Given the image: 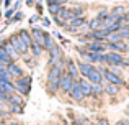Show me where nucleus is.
Masks as SVG:
<instances>
[{
    "label": "nucleus",
    "instance_id": "obj_35",
    "mask_svg": "<svg viewBox=\"0 0 129 125\" xmlns=\"http://www.w3.org/2000/svg\"><path fill=\"white\" fill-rule=\"evenodd\" d=\"M49 3H57V5H62V3H67L69 0H47Z\"/></svg>",
    "mask_w": 129,
    "mask_h": 125
},
{
    "label": "nucleus",
    "instance_id": "obj_31",
    "mask_svg": "<svg viewBox=\"0 0 129 125\" xmlns=\"http://www.w3.org/2000/svg\"><path fill=\"white\" fill-rule=\"evenodd\" d=\"M108 15H110V12H108V10H105V8H103V10H100V12H98V13H96V18H100V20H101V22H103V20H105V18H106V16H108Z\"/></svg>",
    "mask_w": 129,
    "mask_h": 125
},
{
    "label": "nucleus",
    "instance_id": "obj_25",
    "mask_svg": "<svg viewBox=\"0 0 129 125\" xmlns=\"http://www.w3.org/2000/svg\"><path fill=\"white\" fill-rule=\"evenodd\" d=\"M62 8H64L62 5H57V3H49V12H51V15H54V16L59 15Z\"/></svg>",
    "mask_w": 129,
    "mask_h": 125
},
{
    "label": "nucleus",
    "instance_id": "obj_11",
    "mask_svg": "<svg viewBox=\"0 0 129 125\" xmlns=\"http://www.w3.org/2000/svg\"><path fill=\"white\" fill-rule=\"evenodd\" d=\"M8 41L12 43V46H13V48H15L18 53H26V49H28V48H26V46L23 45L21 41H20L18 35H13V36H10V40H8Z\"/></svg>",
    "mask_w": 129,
    "mask_h": 125
},
{
    "label": "nucleus",
    "instance_id": "obj_27",
    "mask_svg": "<svg viewBox=\"0 0 129 125\" xmlns=\"http://www.w3.org/2000/svg\"><path fill=\"white\" fill-rule=\"evenodd\" d=\"M108 69L111 71L113 74H116V76H121V77H124V69L121 66H106Z\"/></svg>",
    "mask_w": 129,
    "mask_h": 125
},
{
    "label": "nucleus",
    "instance_id": "obj_20",
    "mask_svg": "<svg viewBox=\"0 0 129 125\" xmlns=\"http://www.w3.org/2000/svg\"><path fill=\"white\" fill-rule=\"evenodd\" d=\"M100 28H101V20L100 18L95 16V18H91L90 22H88V30H90V31H95V30H100Z\"/></svg>",
    "mask_w": 129,
    "mask_h": 125
},
{
    "label": "nucleus",
    "instance_id": "obj_3",
    "mask_svg": "<svg viewBox=\"0 0 129 125\" xmlns=\"http://www.w3.org/2000/svg\"><path fill=\"white\" fill-rule=\"evenodd\" d=\"M106 66H121L124 61V55L116 51H106Z\"/></svg>",
    "mask_w": 129,
    "mask_h": 125
},
{
    "label": "nucleus",
    "instance_id": "obj_29",
    "mask_svg": "<svg viewBox=\"0 0 129 125\" xmlns=\"http://www.w3.org/2000/svg\"><path fill=\"white\" fill-rule=\"evenodd\" d=\"M8 100L12 102V105H15V107H18L20 104H21V97H18V96H12V97H8Z\"/></svg>",
    "mask_w": 129,
    "mask_h": 125
},
{
    "label": "nucleus",
    "instance_id": "obj_22",
    "mask_svg": "<svg viewBox=\"0 0 129 125\" xmlns=\"http://www.w3.org/2000/svg\"><path fill=\"white\" fill-rule=\"evenodd\" d=\"M59 56H60V53H59V48H56V46H52V48L49 49V58H51V63H56L59 61Z\"/></svg>",
    "mask_w": 129,
    "mask_h": 125
},
{
    "label": "nucleus",
    "instance_id": "obj_18",
    "mask_svg": "<svg viewBox=\"0 0 129 125\" xmlns=\"http://www.w3.org/2000/svg\"><path fill=\"white\" fill-rule=\"evenodd\" d=\"M2 46L5 48V51L8 53V56H10L12 59H16V58H18V51H16V49L12 46V43H10V41H5V43H2Z\"/></svg>",
    "mask_w": 129,
    "mask_h": 125
},
{
    "label": "nucleus",
    "instance_id": "obj_33",
    "mask_svg": "<svg viewBox=\"0 0 129 125\" xmlns=\"http://www.w3.org/2000/svg\"><path fill=\"white\" fill-rule=\"evenodd\" d=\"M121 67L123 69H129V56H124V61L121 64Z\"/></svg>",
    "mask_w": 129,
    "mask_h": 125
},
{
    "label": "nucleus",
    "instance_id": "obj_6",
    "mask_svg": "<svg viewBox=\"0 0 129 125\" xmlns=\"http://www.w3.org/2000/svg\"><path fill=\"white\" fill-rule=\"evenodd\" d=\"M85 49L90 53H106V43H98V41H90L85 45Z\"/></svg>",
    "mask_w": 129,
    "mask_h": 125
},
{
    "label": "nucleus",
    "instance_id": "obj_14",
    "mask_svg": "<svg viewBox=\"0 0 129 125\" xmlns=\"http://www.w3.org/2000/svg\"><path fill=\"white\" fill-rule=\"evenodd\" d=\"M77 67H79V73L82 74L83 77H87L88 74H90V71L93 69V64H90V63H87V61H80L79 64H77Z\"/></svg>",
    "mask_w": 129,
    "mask_h": 125
},
{
    "label": "nucleus",
    "instance_id": "obj_26",
    "mask_svg": "<svg viewBox=\"0 0 129 125\" xmlns=\"http://www.w3.org/2000/svg\"><path fill=\"white\" fill-rule=\"evenodd\" d=\"M0 59H2L5 64H8V63H12V58L8 56V53L5 51V48H3L2 45H0Z\"/></svg>",
    "mask_w": 129,
    "mask_h": 125
},
{
    "label": "nucleus",
    "instance_id": "obj_36",
    "mask_svg": "<svg viewBox=\"0 0 129 125\" xmlns=\"http://www.w3.org/2000/svg\"><path fill=\"white\" fill-rule=\"evenodd\" d=\"M2 67H5V63H3L2 59H0V69H2Z\"/></svg>",
    "mask_w": 129,
    "mask_h": 125
},
{
    "label": "nucleus",
    "instance_id": "obj_15",
    "mask_svg": "<svg viewBox=\"0 0 129 125\" xmlns=\"http://www.w3.org/2000/svg\"><path fill=\"white\" fill-rule=\"evenodd\" d=\"M33 36H35V41L38 43V45L41 46V48H44V43H46V38H47L46 33L39 31L38 28H33Z\"/></svg>",
    "mask_w": 129,
    "mask_h": 125
},
{
    "label": "nucleus",
    "instance_id": "obj_37",
    "mask_svg": "<svg viewBox=\"0 0 129 125\" xmlns=\"http://www.w3.org/2000/svg\"><path fill=\"white\" fill-rule=\"evenodd\" d=\"M124 86H126L127 89H129V77H127V79H126V84H124Z\"/></svg>",
    "mask_w": 129,
    "mask_h": 125
},
{
    "label": "nucleus",
    "instance_id": "obj_4",
    "mask_svg": "<svg viewBox=\"0 0 129 125\" xmlns=\"http://www.w3.org/2000/svg\"><path fill=\"white\" fill-rule=\"evenodd\" d=\"M74 82H75L74 77H70L67 73H62V76H60V79H59V89L64 91L66 94H69L70 89H72V86H74Z\"/></svg>",
    "mask_w": 129,
    "mask_h": 125
},
{
    "label": "nucleus",
    "instance_id": "obj_41",
    "mask_svg": "<svg viewBox=\"0 0 129 125\" xmlns=\"http://www.w3.org/2000/svg\"><path fill=\"white\" fill-rule=\"evenodd\" d=\"M127 114H129V107H127Z\"/></svg>",
    "mask_w": 129,
    "mask_h": 125
},
{
    "label": "nucleus",
    "instance_id": "obj_12",
    "mask_svg": "<svg viewBox=\"0 0 129 125\" xmlns=\"http://www.w3.org/2000/svg\"><path fill=\"white\" fill-rule=\"evenodd\" d=\"M105 96V84H91V97L101 99Z\"/></svg>",
    "mask_w": 129,
    "mask_h": 125
},
{
    "label": "nucleus",
    "instance_id": "obj_21",
    "mask_svg": "<svg viewBox=\"0 0 129 125\" xmlns=\"http://www.w3.org/2000/svg\"><path fill=\"white\" fill-rule=\"evenodd\" d=\"M121 40H123V36L118 31H114V33H110V35L105 38V43H118V41H121Z\"/></svg>",
    "mask_w": 129,
    "mask_h": 125
},
{
    "label": "nucleus",
    "instance_id": "obj_24",
    "mask_svg": "<svg viewBox=\"0 0 129 125\" xmlns=\"http://www.w3.org/2000/svg\"><path fill=\"white\" fill-rule=\"evenodd\" d=\"M0 87H2L7 94H13V92H15V86L12 84V81H8V82H2V84H0Z\"/></svg>",
    "mask_w": 129,
    "mask_h": 125
},
{
    "label": "nucleus",
    "instance_id": "obj_32",
    "mask_svg": "<svg viewBox=\"0 0 129 125\" xmlns=\"http://www.w3.org/2000/svg\"><path fill=\"white\" fill-rule=\"evenodd\" d=\"M96 125H110V120H108L106 117H100V119L96 120Z\"/></svg>",
    "mask_w": 129,
    "mask_h": 125
},
{
    "label": "nucleus",
    "instance_id": "obj_17",
    "mask_svg": "<svg viewBox=\"0 0 129 125\" xmlns=\"http://www.w3.org/2000/svg\"><path fill=\"white\" fill-rule=\"evenodd\" d=\"M18 38H20V41L23 43V45L26 46V48H29V46H31V36L28 35V31H26V30H21V31L18 33Z\"/></svg>",
    "mask_w": 129,
    "mask_h": 125
},
{
    "label": "nucleus",
    "instance_id": "obj_43",
    "mask_svg": "<svg viewBox=\"0 0 129 125\" xmlns=\"http://www.w3.org/2000/svg\"><path fill=\"white\" fill-rule=\"evenodd\" d=\"M0 114H2V110H0Z\"/></svg>",
    "mask_w": 129,
    "mask_h": 125
},
{
    "label": "nucleus",
    "instance_id": "obj_38",
    "mask_svg": "<svg viewBox=\"0 0 129 125\" xmlns=\"http://www.w3.org/2000/svg\"><path fill=\"white\" fill-rule=\"evenodd\" d=\"M74 125H83V123H82V122H75Z\"/></svg>",
    "mask_w": 129,
    "mask_h": 125
},
{
    "label": "nucleus",
    "instance_id": "obj_13",
    "mask_svg": "<svg viewBox=\"0 0 129 125\" xmlns=\"http://www.w3.org/2000/svg\"><path fill=\"white\" fill-rule=\"evenodd\" d=\"M7 71L10 73V76H16V77H23V69L15 63H8L7 64Z\"/></svg>",
    "mask_w": 129,
    "mask_h": 125
},
{
    "label": "nucleus",
    "instance_id": "obj_28",
    "mask_svg": "<svg viewBox=\"0 0 129 125\" xmlns=\"http://www.w3.org/2000/svg\"><path fill=\"white\" fill-rule=\"evenodd\" d=\"M70 12H72V18H80V16H83V8H82V7L72 8Z\"/></svg>",
    "mask_w": 129,
    "mask_h": 125
},
{
    "label": "nucleus",
    "instance_id": "obj_10",
    "mask_svg": "<svg viewBox=\"0 0 129 125\" xmlns=\"http://www.w3.org/2000/svg\"><path fill=\"white\" fill-rule=\"evenodd\" d=\"M105 94L110 97H116L121 94V86H116V84H105Z\"/></svg>",
    "mask_w": 129,
    "mask_h": 125
},
{
    "label": "nucleus",
    "instance_id": "obj_7",
    "mask_svg": "<svg viewBox=\"0 0 129 125\" xmlns=\"http://www.w3.org/2000/svg\"><path fill=\"white\" fill-rule=\"evenodd\" d=\"M15 87L20 94L26 96V94L29 92V77H21V79H18L16 84H15Z\"/></svg>",
    "mask_w": 129,
    "mask_h": 125
},
{
    "label": "nucleus",
    "instance_id": "obj_34",
    "mask_svg": "<svg viewBox=\"0 0 129 125\" xmlns=\"http://www.w3.org/2000/svg\"><path fill=\"white\" fill-rule=\"evenodd\" d=\"M114 125H129V119H119Z\"/></svg>",
    "mask_w": 129,
    "mask_h": 125
},
{
    "label": "nucleus",
    "instance_id": "obj_42",
    "mask_svg": "<svg viewBox=\"0 0 129 125\" xmlns=\"http://www.w3.org/2000/svg\"><path fill=\"white\" fill-rule=\"evenodd\" d=\"M91 125H96V123H91Z\"/></svg>",
    "mask_w": 129,
    "mask_h": 125
},
{
    "label": "nucleus",
    "instance_id": "obj_5",
    "mask_svg": "<svg viewBox=\"0 0 129 125\" xmlns=\"http://www.w3.org/2000/svg\"><path fill=\"white\" fill-rule=\"evenodd\" d=\"M85 79L88 81L90 84H105V79H103V74L98 71V67L95 66L93 69L90 71V74L85 77Z\"/></svg>",
    "mask_w": 129,
    "mask_h": 125
},
{
    "label": "nucleus",
    "instance_id": "obj_30",
    "mask_svg": "<svg viewBox=\"0 0 129 125\" xmlns=\"http://www.w3.org/2000/svg\"><path fill=\"white\" fill-rule=\"evenodd\" d=\"M31 49H33V55L35 56H39V53H41V46L38 45V43H31Z\"/></svg>",
    "mask_w": 129,
    "mask_h": 125
},
{
    "label": "nucleus",
    "instance_id": "obj_8",
    "mask_svg": "<svg viewBox=\"0 0 129 125\" xmlns=\"http://www.w3.org/2000/svg\"><path fill=\"white\" fill-rule=\"evenodd\" d=\"M69 96L72 97L74 100H77V102H82L83 99H85V96H83V92H82V89H80V86H79V82H74V86H72V89H70V92H69Z\"/></svg>",
    "mask_w": 129,
    "mask_h": 125
},
{
    "label": "nucleus",
    "instance_id": "obj_16",
    "mask_svg": "<svg viewBox=\"0 0 129 125\" xmlns=\"http://www.w3.org/2000/svg\"><path fill=\"white\" fill-rule=\"evenodd\" d=\"M67 74H69L70 77H74V79H79L80 73H79V67H77V64L74 61H69V64H67Z\"/></svg>",
    "mask_w": 129,
    "mask_h": 125
},
{
    "label": "nucleus",
    "instance_id": "obj_23",
    "mask_svg": "<svg viewBox=\"0 0 129 125\" xmlns=\"http://www.w3.org/2000/svg\"><path fill=\"white\" fill-rule=\"evenodd\" d=\"M8 81H12V76H10V73L5 69V67H2V69H0V84L8 82Z\"/></svg>",
    "mask_w": 129,
    "mask_h": 125
},
{
    "label": "nucleus",
    "instance_id": "obj_39",
    "mask_svg": "<svg viewBox=\"0 0 129 125\" xmlns=\"http://www.w3.org/2000/svg\"><path fill=\"white\" fill-rule=\"evenodd\" d=\"M126 43H129V36H127V38H126Z\"/></svg>",
    "mask_w": 129,
    "mask_h": 125
},
{
    "label": "nucleus",
    "instance_id": "obj_44",
    "mask_svg": "<svg viewBox=\"0 0 129 125\" xmlns=\"http://www.w3.org/2000/svg\"><path fill=\"white\" fill-rule=\"evenodd\" d=\"M0 125H3V123H0Z\"/></svg>",
    "mask_w": 129,
    "mask_h": 125
},
{
    "label": "nucleus",
    "instance_id": "obj_2",
    "mask_svg": "<svg viewBox=\"0 0 129 125\" xmlns=\"http://www.w3.org/2000/svg\"><path fill=\"white\" fill-rule=\"evenodd\" d=\"M96 67H98V71H100V73L103 74L105 82H108V84H116V86H121V87H123L124 84H126V79H124V77L113 74V73H111V71L108 69L106 66H96Z\"/></svg>",
    "mask_w": 129,
    "mask_h": 125
},
{
    "label": "nucleus",
    "instance_id": "obj_1",
    "mask_svg": "<svg viewBox=\"0 0 129 125\" xmlns=\"http://www.w3.org/2000/svg\"><path fill=\"white\" fill-rule=\"evenodd\" d=\"M62 76V71H60V64H56L52 69L47 74V91L51 92H56L59 89V79Z\"/></svg>",
    "mask_w": 129,
    "mask_h": 125
},
{
    "label": "nucleus",
    "instance_id": "obj_40",
    "mask_svg": "<svg viewBox=\"0 0 129 125\" xmlns=\"http://www.w3.org/2000/svg\"><path fill=\"white\" fill-rule=\"evenodd\" d=\"M10 125H18V123H10Z\"/></svg>",
    "mask_w": 129,
    "mask_h": 125
},
{
    "label": "nucleus",
    "instance_id": "obj_9",
    "mask_svg": "<svg viewBox=\"0 0 129 125\" xmlns=\"http://www.w3.org/2000/svg\"><path fill=\"white\" fill-rule=\"evenodd\" d=\"M77 82H79V86H80V89H82L83 96H85V97H91V84L88 82L85 77H79Z\"/></svg>",
    "mask_w": 129,
    "mask_h": 125
},
{
    "label": "nucleus",
    "instance_id": "obj_19",
    "mask_svg": "<svg viewBox=\"0 0 129 125\" xmlns=\"http://www.w3.org/2000/svg\"><path fill=\"white\" fill-rule=\"evenodd\" d=\"M110 13L114 15V16H118V18H121V16L126 15V7L124 5H116V7H113V8L110 10Z\"/></svg>",
    "mask_w": 129,
    "mask_h": 125
}]
</instances>
